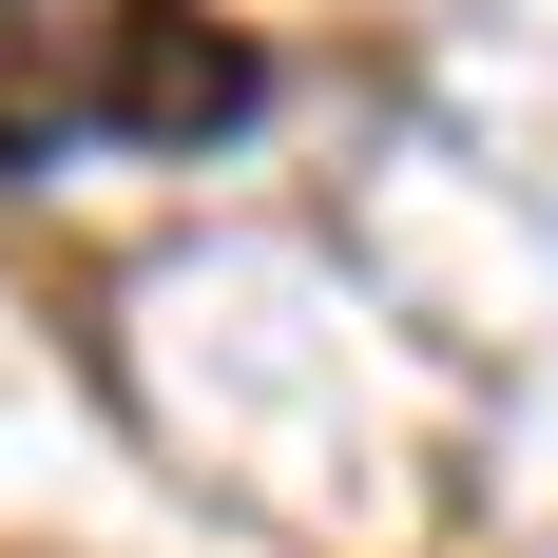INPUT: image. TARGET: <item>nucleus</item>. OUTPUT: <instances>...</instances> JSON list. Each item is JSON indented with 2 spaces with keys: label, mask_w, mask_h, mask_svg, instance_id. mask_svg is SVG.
<instances>
[{
  "label": "nucleus",
  "mask_w": 558,
  "mask_h": 558,
  "mask_svg": "<svg viewBox=\"0 0 558 558\" xmlns=\"http://www.w3.org/2000/svg\"><path fill=\"white\" fill-rule=\"evenodd\" d=\"M58 116H77V97H58V58H39V0H0V173H39Z\"/></svg>",
  "instance_id": "2"
},
{
  "label": "nucleus",
  "mask_w": 558,
  "mask_h": 558,
  "mask_svg": "<svg viewBox=\"0 0 558 558\" xmlns=\"http://www.w3.org/2000/svg\"><path fill=\"white\" fill-rule=\"evenodd\" d=\"M251 97H270V58L213 39L193 0H116V20H97V116H116V135H231Z\"/></svg>",
  "instance_id": "1"
}]
</instances>
